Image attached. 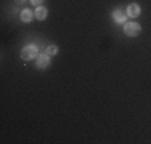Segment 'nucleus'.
Instances as JSON below:
<instances>
[{
    "label": "nucleus",
    "instance_id": "1",
    "mask_svg": "<svg viewBox=\"0 0 151 144\" xmlns=\"http://www.w3.org/2000/svg\"><path fill=\"white\" fill-rule=\"evenodd\" d=\"M140 31H142V27H140L137 23H127L124 26V32L129 35V37H135V35H138Z\"/></svg>",
    "mask_w": 151,
    "mask_h": 144
},
{
    "label": "nucleus",
    "instance_id": "2",
    "mask_svg": "<svg viewBox=\"0 0 151 144\" xmlns=\"http://www.w3.org/2000/svg\"><path fill=\"white\" fill-rule=\"evenodd\" d=\"M35 55H37V46H34V45L26 46V48H23V51H21V58H23V59H26V61L35 58Z\"/></svg>",
    "mask_w": 151,
    "mask_h": 144
},
{
    "label": "nucleus",
    "instance_id": "3",
    "mask_svg": "<svg viewBox=\"0 0 151 144\" xmlns=\"http://www.w3.org/2000/svg\"><path fill=\"white\" fill-rule=\"evenodd\" d=\"M48 64H50V58H48V55H40V56L37 58V67H40V69H45Z\"/></svg>",
    "mask_w": 151,
    "mask_h": 144
},
{
    "label": "nucleus",
    "instance_id": "4",
    "mask_svg": "<svg viewBox=\"0 0 151 144\" xmlns=\"http://www.w3.org/2000/svg\"><path fill=\"white\" fill-rule=\"evenodd\" d=\"M127 14L130 18H137L140 14V6L137 5V3H130V5H129V8H127Z\"/></svg>",
    "mask_w": 151,
    "mask_h": 144
},
{
    "label": "nucleus",
    "instance_id": "5",
    "mask_svg": "<svg viewBox=\"0 0 151 144\" xmlns=\"http://www.w3.org/2000/svg\"><path fill=\"white\" fill-rule=\"evenodd\" d=\"M32 18H34V14H32L31 10H23V13H21V19H23L24 23H31Z\"/></svg>",
    "mask_w": 151,
    "mask_h": 144
},
{
    "label": "nucleus",
    "instance_id": "6",
    "mask_svg": "<svg viewBox=\"0 0 151 144\" xmlns=\"http://www.w3.org/2000/svg\"><path fill=\"white\" fill-rule=\"evenodd\" d=\"M113 16H114V21H117V23H124L125 21V13L122 10H116Z\"/></svg>",
    "mask_w": 151,
    "mask_h": 144
},
{
    "label": "nucleus",
    "instance_id": "7",
    "mask_svg": "<svg viewBox=\"0 0 151 144\" xmlns=\"http://www.w3.org/2000/svg\"><path fill=\"white\" fill-rule=\"evenodd\" d=\"M35 18H37V19H45L47 18V8L39 6V8L35 10Z\"/></svg>",
    "mask_w": 151,
    "mask_h": 144
},
{
    "label": "nucleus",
    "instance_id": "8",
    "mask_svg": "<svg viewBox=\"0 0 151 144\" xmlns=\"http://www.w3.org/2000/svg\"><path fill=\"white\" fill-rule=\"evenodd\" d=\"M56 51H58V48H56L55 45H50L48 48H47V55H48V56H53V55H56Z\"/></svg>",
    "mask_w": 151,
    "mask_h": 144
},
{
    "label": "nucleus",
    "instance_id": "9",
    "mask_svg": "<svg viewBox=\"0 0 151 144\" xmlns=\"http://www.w3.org/2000/svg\"><path fill=\"white\" fill-rule=\"evenodd\" d=\"M42 2H44V0H31V3H32V5H40Z\"/></svg>",
    "mask_w": 151,
    "mask_h": 144
},
{
    "label": "nucleus",
    "instance_id": "10",
    "mask_svg": "<svg viewBox=\"0 0 151 144\" xmlns=\"http://www.w3.org/2000/svg\"><path fill=\"white\" fill-rule=\"evenodd\" d=\"M18 2H24V0H18Z\"/></svg>",
    "mask_w": 151,
    "mask_h": 144
}]
</instances>
